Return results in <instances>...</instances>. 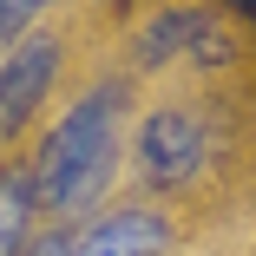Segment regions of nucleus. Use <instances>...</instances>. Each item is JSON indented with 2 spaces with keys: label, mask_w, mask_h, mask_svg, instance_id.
<instances>
[{
  "label": "nucleus",
  "mask_w": 256,
  "mask_h": 256,
  "mask_svg": "<svg viewBox=\"0 0 256 256\" xmlns=\"http://www.w3.org/2000/svg\"><path fill=\"white\" fill-rule=\"evenodd\" d=\"M112 164H118V92H86L33 151L40 210H53V217L86 210L112 184Z\"/></svg>",
  "instance_id": "nucleus-1"
},
{
  "label": "nucleus",
  "mask_w": 256,
  "mask_h": 256,
  "mask_svg": "<svg viewBox=\"0 0 256 256\" xmlns=\"http://www.w3.org/2000/svg\"><path fill=\"white\" fill-rule=\"evenodd\" d=\"M132 60L144 72H158V66H230L236 40L224 33L217 14H204V7H158L132 33Z\"/></svg>",
  "instance_id": "nucleus-2"
},
{
  "label": "nucleus",
  "mask_w": 256,
  "mask_h": 256,
  "mask_svg": "<svg viewBox=\"0 0 256 256\" xmlns=\"http://www.w3.org/2000/svg\"><path fill=\"white\" fill-rule=\"evenodd\" d=\"M204 158H210V132H204L197 106H158L138 125V178L151 190H184Z\"/></svg>",
  "instance_id": "nucleus-3"
},
{
  "label": "nucleus",
  "mask_w": 256,
  "mask_h": 256,
  "mask_svg": "<svg viewBox=\"0 0 256 256\" xmlns=\"http://www.w3.org/2000/svg\"><path fill=\"white\" fill-rule=\"evenodd\" d=\"M60 79V40L53 33H26L7 60H0V138H14Z\"/></svg>",
  "instance_id": "nucleus-4"
},
{
  "label": "nucleus",
  "mask_w": 256,
  "mask_h": 256,
  "mask_svg": "<svg viewBox=\"0 0 256 256\" xmlns=\"http://www.w3.org/2000/svg\"><path fill=\"white\" fill-rule=\"evenodd\" d=\"M171 250V224L158 210H106L98 224H86L72 236V256H164Z\"/></svg>",
  "instance_id": "nucleus-5"
},
{
  "label": "nucleus",
  "mask_w": 256,
  "mask_h": 256,
  "mask_svg": "<svg viewBox=\"0 0 256 256\" xmlns=\"http://www.w3.org/2000/svg\"><path fill=\"white\" fill-rule=\"evenodd\" d=\"M33 217H40V190H33V164H7L0 171V256H26L33 243Z\"/></svg>",
  "instance_id": "nucleus-6"
},
{
  "label": "nucleus",
  "mask_w": 256,
  "mask_h": 256,
  "mask_svg": "<svg viewBox=\"0 0 256 256\" xmlns=\"http://www.w3.org/2000/svg\"><path fill=\"white\" fill-rule=\"evenodd\" d=\"M46 7H53V0H0V53H14Z\"/></svg>",
  "instance_id": "nucleus-7"
},
{
  "label": "nucleus",
  "mask_w": 256,
  "mask_h": 256,
  "mask_svg": "<svg viewBox=\"0 0 256 256\" xmlns=\"http://www.w3.org/2000/svg\"><path fill=\"white\" fill-rule=\"evenodd\" d=\"M26 256H72V236H60V230H53V236H40Z\"/></svg>",
  "instance_id": "nucleus-8"
},
{
  "label": "nucleus",
  "mask_w": 256,
  "mask_h": 256,
  "mask_svg": "<svg viewBox=\"0 0 256 256\" xmlns=\"http://www.w3.org/2000/svg\"><path fill=\"white\" fill-rule=\"evenodd\" d=\"M230 14H243V20H256V0H224Z\"/></svg>",
  "instance_id": "nucleus-9"
}]
</instances>
